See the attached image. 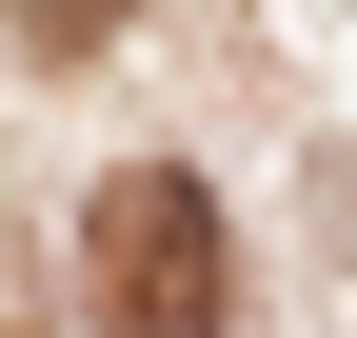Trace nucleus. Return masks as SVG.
Listing matches in <instances>:
<instances>
[{
	"label": "nucleus",
	"mask_w": 357,
	"mask_h": 338,
	"mask_svg": "<svg viewBox=\"0 0 357 338\" xmlns=\"http://www.w3.org/2000/svg\"><path fill=\"white\" fill-rule=\"evenodd\" d=\"M100 318L119 338H218V318H238V239H218V179H199V159L100 179Z\"/></svg>",
	"instance_id": "obj_1"
},
{
	"label": "nucleus",
	"mask_w": 357,
	"mask_h": 338,
	"mask_svg": "<svg viewBox=\"0 0 357 338\" xmlns=\"http://www.w3.org/2000/svg\"><path fill=\"white\" fill-rule=\"evenodd\" d=\"M20 40H119V0H20Z\"/></svg>",
	"instance_id": "obj_2"
}]
</instances>
